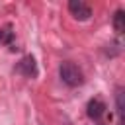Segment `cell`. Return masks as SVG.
<instances>
[{
	"label": "cell",
	"mask_w": 125,
	"mask_h": 125,
	"mask_svg": "<svg viewBox=\"0 0 125 125\" xmlns=\"http://www.w3.org/2000/svg\"><path fill=\"white\" fill-rule=\"evenodd\" d=\"M59 76H61V80H62L66 86H72V88L84 84V74H82V70H80L74 62H70V61L61 62V66H59Z\"/></svg>",
	"instance_id": "6da1fadb"
},
{
	"label": "cell",
	"mask_w": 125,
	"mask_h": 125,
	"mask_svg": "<svg viewBox=\"0 0 125 125\" xmlns=\"http://www.w3.org/2000/svg\"><path fill=\"white\" fill-rule=\"evenodd\" d=\"M68 12H70L76 20H80V21H86V20L92 16V8H90L88 4H84L82 0H70V2H68Z\"/></svg>",
	"instance_id": "7a4b0ae2"
},
{
	"label": "cell",
	"mask_w": 125,
	"mask_h": 125,
	"mask_svg": "<svg viewBox=\"0 0 125 125\" xmlns=\"http://www.w3.org/2000/svg\"><path fill=\"white\" fill-rule=\"evenodd\" d=\"M16 70L21 72V74L27 76V78H35V76H37V62H35V59H33L31 55H27V57H23V59L18 62Z\"/></svg>",
	"instance_id": "3957f363"
},
{
	"label": "cell",
	"mask_w": 125,
	"mask_h": 125,
	"mask_svg": "<svg viewBox=\"0 0 125 125\" xmlns=\"http://www.w3.org/2000/svg\"><path fill=\"white\" fill-rule=\"evenodd\" d=\"M104 113H105V104H104L100 98H92V100L88 102V105H86V115H88L90 119L98 121Z\"/></svg>",
	"instance_id": "277c9868"
},
{
	"label": "cell",
	"mask_w": 125,
	"mask_h": 125,
	"mask_svg": "<svg viewBox=\"0 0 125 125\" xmlns=\"http://www.w3.org/2000/svg\"><path fill=\"white\" fill-rule=\"evenodd\" d=\"M2 43H6V45H10L12 49H16V47H14V31H12L10 25L0 27V45H2Z\"/></svg>",
	"instance_id": "5b68a950"
},
{
	"label": "cell",
	"mask_w": 125,
	"mask_h": 125,
	"mask_svg": "<svg viewBox=\"0 0 125 125\" xmlns=\"http://www.w3.org/2000/svg\"><path fill=\"white\" fill-rule=\"evenodd\" d=\"M113 29H115V33H123V29H125V12L123 10L115 12V16H113Z\"/></svg>",
	"instance_id": "8992f818"
},
{
	"label": "cell",
	"mask_w": 125,
	"mask_h": 125,
	"mask_svg": "<svg viewBox=\"0 0 125 125\" xmlns=\"http://www.w3.org/2000/svg\"><path fill=\"white\" fill-rule=\"evenodd\" d=\"M115 104H117V115H119V123H123V88H117L115 94Z\"/></svg>",
	"instance_id": "52a82bcc"
}]
</instances>
